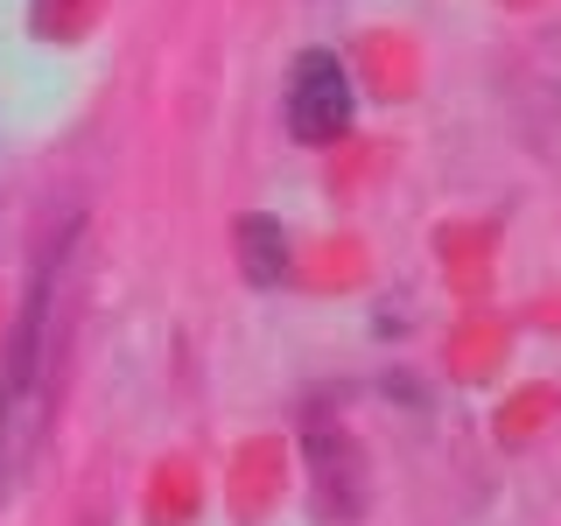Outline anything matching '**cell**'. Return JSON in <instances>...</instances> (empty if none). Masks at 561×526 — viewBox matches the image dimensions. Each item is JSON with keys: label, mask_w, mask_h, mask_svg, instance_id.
Here are the masks:
<instances>
[{"label": "cell", "mask_w": 561, "mask_h": 526, "mask_svg": "<svg viewBox=\"0 0 561 526\" xmlns=\"http://www.w3.org/2000/svg\"><path fill=\"white\" fill-rule=\"evenodd\" d=\"M49 281H57V267L35 274L22 323H14V344H8V379H0V484L22 470V456L35 443V414H43V323H49V295H57Z\"/></svg>", "instance_id": "obj_1"}, {"label": "cell", "mask_w": 561, "mask_h": 526, "mask_svg": "<svg viewBox=\"0 0 561 526\" xmlns=\"http://www.w3.org/2000/svg\"><path fill=\"white\" fill-rule=\"evenodd\" d=\"M344 127H351V84H344L337 57L309 49V57L295 64V78H288V134L316 148V140H337Z\"/></svg>", "instance_id": "obj_2"}, {"label": "cell", "mask_w": 561, "mask_h": 526, "mask_svg": "<svg viewBox=\"0 0 561 526\" xmlns=\"http://www.w3.org/2000/svg\"><path fill=\"white\" fill-rule=\"evenodd\" d=\"M239 260L253 281H280V267H288V245H280V225L274 218H245L239 225Z\"/></svg>", "instance_id": "obj_3"}]
</instances>
